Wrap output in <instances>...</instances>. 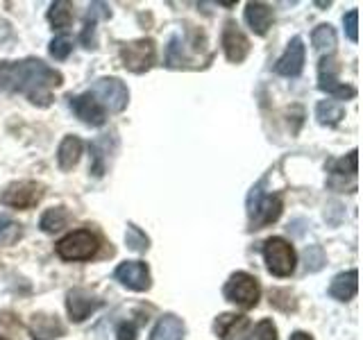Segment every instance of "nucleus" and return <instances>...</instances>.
<instances>
[{"mask_svg": "<svg viewBox=\"0 0 363 340\" xmlns=\"http://www.w3.org/2000/svg\"><path fill=\"white\" fill-rule=\"evenodd\" d=\"M325 266V252L320 245H309L304 249V270L306 272H318Z\"/></svg>", "mask_w": 363, "mask_h": 340, "instance_id": "nucleus-30", "label": "nucleus"}, {"mask_svg": "<svg viewBox=\"0 0 363 340\" xmlns=\"http://www.w3.org/2000/svg\"><path fill=\"white\" fill-rule=\"evenodd\" d=\"M357 290H359V272L357 270L340 272V275H336L332 279V283H329V295L338 302H350L357 295Z\"/></svg>", "mask_w": 363, "mask_h": 340, "instance_id": "nucleus-18", "label": "nucleus"}, {"mask_svg": "<svg viewBox=\"0 0 363 340\" xmlns=\"http://www.w3.org/2000/svg\"><path fill=\"white\" fill-rule=\"evenodd\" d=\"M184 322L182 317L173 315V313H166L159 317V322L155 324L150 340H184Z\"/></svg>", "mask_w": 363, "mask_h": 340, "instance_id": "nucleus-20", "label": "nucleus"}, {"mask_svg": "<svg viewBox=\"0 0 363 340\" xmlns=\"http://www.w3.org/2000/svg\"><path fill=\"white\" fill-rule=\"evenodd\" d=\"M28 329L32 340H55L64 336V324L60 322V317L48 313H34Z\"/></svg>", "mask_w": 363, "mask_h": 340, "instance_id": "nucleus-17", "label": "nucleus"}, {"mask_svg": "<svg viewBox=\"0 0 363 340\" xmlns=\"http://www.w3.org/2000/svg\"><path fill=\"white\" fill-rule=\"evenodd\" d=\"M48 21L55 30H66L71 28L73 23V5L66 3V0H57L48 9Z\"/></svg>", "mask_w": 363, "mask_h": 340, "instance_id": "nucleus-25", "label": "nucleus"}, {"mask_svg": "<svg viewBox=\"0 0 363 340\" xmlns=\"http://www.w3.org/2000/svg\"><path fill=\"white\" fill-rule=\"evenodd\" d=\"M318 89L338 100H350L357 96V89L338 82V62L334 57H323L318 64Z\"/></svg>", "mask_w": 363, "mask_h": 340, "instance_id": "nucleus-10", "label": "nucleus"}, {"mask_svg": "<svg viewBox=\"0 0 363 340\" xmlns=\"http://www.w3.org/2000/svg\"><path fill=\"white\" fill-rule=\"evenodd\" d=\"M113 277L134 293H145L150 288V268L143 261H125L113 270Z\"/></svg>", "mask_w": 363, "mask_h": 340, "instance_id": "nucleus-12", "label": "nucleus"}, {"mask_svg": "<svg viewBox=\"0 0 363 340\" xmlns=\"http://www.w3.org/2000/svg\"><path fill=\"white\" fill-rule=\"evenodd\" d=\"M223 295L227 302H232L241 309H255L259 304L261 298V288H259V281L257 277L247 275V272H234V275L225 281V288Z\"/></svg>", "mask_w": 363, "mask_h": 340, "instance_id": "nucleus-4", "label": "nucleus"}, {"mask_svg": "<svg viewBox=\"0 0 363 340\" xmlns=\"http://www.w3.org/2000/svg\"><path fill=\"white\" fill-rule=\"evenodd\" d=\"M284 209L281 196H272V193H264V181L252 186L247 196V218H250V230H264V227L272 225Z\"/></svg>", "mask_w": 363, "mask_h": 340, "instance_id": "nucleus-3", "label": "nucleus"}, {"mask_svg": "<svg viewBox=\"0 0 363 340\" xmlns=\"http://www.w3.org/2000/svg\"><path fill=\"white\" fill-rule=\"evenodd\" d=\"M291 340H313V338L306 334V332H293L291 334Z\"/></svg>", "mask_w": 363, "mask_h": 340, "instance_id": "nucleus-37", "label": "nucleus"}, {"mask_svg": "<svg viewBox=\"0 0 363 340\" xmlns=\"http://www.w3.org/2000/svg\"><path fill=\"white\" fill-rule=\"evenodd\" d=\"M71 50H73V41L68 37H57L50 43V55L55 57L57 62H64L66 57L71 55Z\"/></svg>", "mask_w": 363, "mask_h": 340, "instance_id": "nucleus-33", "label": "nucleus"}, {"mask_svg": "<svg viewBox=\"0 0 363 340\" xmlns=\"http://www.w3.org/2000/svg\"><path fill=\"white\" fill-rule=\"evenodd\" d=\"M68 222H71V213H68V209L66 207H52L41 215L39 225L45 234H55V232L64 230Z\"/></svg>", "mask_w": 363, "mask_h": 340, "instance_id": "nucleus-24", "label": "nucleus"}, {"mask_svg": "<svg viewBox=\"0 0 363 340\" xmlns=\"http://www.w3.org/2000/svg\"><path fill=\"white\" fill-rule=\"evenodd\" d=\"M68 105H71L75 116L84 125H91V128H100V125H105L107 120V111L98 105V100L91 94L68 96Z\"/></svg>", "mask_w": 363, "mask_h": 340, "instance_id": "nucleus-14", "label": "nucleus"}, {"mask_svg": "<svg viewBox=\"0 0 363 340\" xmlns=\"http://www.w3.org/2000/svg\"><path fill=\"white\" fill-rule=\"evenodd\" d=\"M157 57V48L152 39H136L130 43L121 45V62L128 71L141 75L145 71H150Z\"/></svg>", "mask_w": 363, "mask_h": 340, "instance_id": "nucleus-8", "label": "nucleus"}, {"mask_svg": "<svg viewBox=\"0 0 363 340\" xmlns=\"http://www.w3.org/2000/svg\"><path fill=\"white\" fill-rule=\"evenodd\" d=\"M64 77L41 60L28 57L23 62H0V91H14L28 96L37 107H48L52 102V89L62 86Z\"/></svg>", "mask_w": 363, "mask_h": 340, "instance_id": "nucleus-1", "label": "nucleus"}, {"mask_svg": "<svg viewBox=\"0 0 363 340\" xmlns=\"http://www.w3.org/2000/svg\"><path fill=\"white\" fill-rule=\"evenodd\" d=\"M43 184L39 181H14L0 191V204L11 209H32L43 200Z\"/></svg>", "mask_w": 363, "mask_h": 340, "instance_id": "nucleus-9", "label": "nucleus"}, {"mask_svg": "<svg viewBox=\"0 0 363 340\" xmlns=\"http://www.w3.org/2000/svg\"><path fill=\"white\" fill-rule=\"evenodd\" d=\"M270 304L277 306L279 311L289 313V311H295V300L289 290H272L270 293Z\"/></svg>", "mask_w": 363, "mask_h": 340, "instance_id": "nucleus-32", "label": "nucleus"}, {"mask_svg": "<svg viewBox=\"0 0 363 340\" xmlns=\"http://www.w3.org/2000/svg\"><path fill=\"white\" fill-rule=\"evenodd\" d=\"M11 39H14V30H11L9 21L0 18V43H7V41H11Z\"/></svg>", "mask_w": 363, "mask_h": 340, "instance_id": "nucleus-36", "label": "nucleus"}, {"mask_svg": "<svg viewBox=\"0 0 363 340\" xmlns=\"http://www.w3.org/2000/svg\"><path fill=\"white\" fill-rule=\"evenodd\" d=\"M118 145L116 134H102L98 136L96 141L89 143V150H91V175L94 177H102L107 173L109 168V159L113 154Z\"/></svg>", "mask_w": 363, "mask_h": 340, "instance_id": "nucleus-15", "label": "nucleus"}, {"mask_svg": "<svg viewBox=\"0 0 363 340\" xmlns=\"http://www.w3.org/2000/svg\"><path fill=\"white\" fill-rule=\"evenodd\" d=\"M245 23L255 34L264 37L272 26V9L266 3H247L245 5Z\"/></svg>", "mask_w": 363, "mask_h": 340, "instance_id": "nucleus-19", "label": "nucleus"}, {"mask_svg": "<svg viewBox=\"0 0 363 340\" xmlns=\"http://www.w3.org/2000/svg\"><path fill=\"white\" fill-rule=\"evenodd\" d=\"M313 48L320 52H332L336 48V32L332 26H318L311 34Z\"/></svg>", "mask_w": 363, "mask_h": 340, "instance_id": "nucleus-26", "label": "nucleus"}, {"mask_svg": "<svg viewBox=\"0 0 363 340\" xmlns=\"http://www.w3.org/2000/svg\"><path fill=\"white\" fill-rule=\"evenodd\" d=\"M264 259H266V268L270 275L275 277H291L295 270V249L293 245L281 236H272L264 243Z\"/></svg>", "mask_w": 363, "mask_h": 340, "instance_id": "nucleus-5", "label": "nucleus"}, {"mask_svg": "<svg viewBox=\"0 0 363 340\" xmlns=\"http://www.w3.org/2000/svg\"><path fill=\"white\" fill-rule=\"evenodd\" d=\"M189 57L184 52V43H182V39L177 37H170V43H168V50H166V66L168 68H182L186 66Z\"/></svg>", "mask_w": 363, "mask_h": 340, "instance_id": "nucleus-28", "label": "nucleus"}, {"mask_svg": "<svg viewBox=\"0 0 363 340\" xmlns=\"http://www.w3.org/2000/svg\"><path fill=\"white\" fill-rule=\"evenodd\" d=\"M116 338L118 340H136V324L134 322H121L116 329Z\"/></svg>", "mask_w": 363, "mask_h": 340, "instance_id": "nucleus-35", "label": "nucleus"}, {"mask_svg": "<svg viewBox=\"0 0 363 340\" xmlns=\"http://www.w3.org/2000/svg\"><path fill=\"white\" fill-rule=\"evenodd\" d=\"M55 249L64 261H89L98 252V238L89 230H75L66 234Z\"/></svg>", "mask_w": 363, "mask_h": 340, "instance_id": "nucleus-7", "label": "nucleus"}, {"mask_svg": "<svg viewBox=\"0 0 363 340\" xmlns=\"http://www.w3.org/2000/svg\"><path fill=\"white\" fill-rule=\"evenodd\" d=\"M89 94L98 100V105L102 109L111 111V113H121L130 102V91L118 77H100V79H96Z\"/></svg>", "mask_w": 363, "mask_h": 340, "instance_id": "nucleus-6", "label": "nucleus"}, {"mask_svg": "<svg viewBox=\"0 0 363 340\" xmlns=\"http://www.w3.org/2000/svg\"><path fill=\"white\" fill-rule=\"evenodd\" d=\"M357 150H352L347 154V159H338V162H332L329 164V173L332 175H350V177H354L357 175Z\"/></svg>", "mask_w": 363, "mask_h": 340, "instance_id": "nucleus-29", "label": "nucleus"}, {"mask_svg": "<svg viewBox=\"0 0 363 340\" xmlns=\"http://www.w3.org/2000/svg\"><path fill=\"white\" fill-rule=\"evenodd\" d=\"M109 16V9L107 5L102 3H94L89 7L86 16H84V28L82 34H79V41H82L84 48H96V26H98V18H107Z\"/></svg>", "mask_w": 363, "mask_h": 340, "instance_id": "nucleus-21", "label": "nucleus"}, {"mask_svg": "<svg viewBox=\"0 0 363 340\" xmlns=\"http://www.w3.org/2000/svg\"><path fill=\"white\" fill-rule=\"evenodd\" d=\"M213 332L223 340H277V327L272 320H261L252 324L245 315L223 313L216 317Z\"/></svg>", "mask_w": 363, "mask_h": 340, "instance_id": "nucleus-2", "label": "nucleus"}, {"mask_svg": "<svg viewBox=\"0 0 363 340\" xmlns=\"http://www.w3.org/2000/svg\"><path fill=\"white\" fill-rule=\"evenodd\" d=\"M125 243H128V247L132 249V252H147V247H150V238H147V234L141 230V227L136 225H128V232H125Z\"/></svg>", "mask_w": 363, "mask_h": 340, "instance_id": "nucleus-27", "label": "nucleus"}, {"mask_svg": "<svg viewBox=\"0 0 363 340\" xmlns=\"http://www.w3.org/2000/svg\"><path fill=\"white\" fill-rule=\"evenodd\" d=\"M220 43H223L225 57L232 64H241L245 57L250 55V39L245 37L243 30L238 28L234 21H225Z\"/></svg>", "mask_w": 363, "mask_h": 340, "instance_id": "nucleus-13", "label": "nucleus"}, {"mask_svg": "<svg viewBox=\"0 0 363 340\" xmlns=\"http://www.w3.org/2000/svg\"><path fill=\"white\" fill-rule=\"evenodd\" d=\"M0 340H5V338H3V336H0Z\"/></svg>", "mask_w": 363, "mask_h": 340, "instance_id": "nucleus-38", "label": "nucleus"}, {"mask_svg": "<svg viewBox=\"0 0 363 340\" xmlns=\"http://www.w3.org/2000/svg\"><path fill=\"white\" fill-rule=\"evenodd\" d=\"M102 306V300L86 288H73L66 295V311L73 322H84L91 313H96Z\"/></svg>", "mask_w": 363, "mask_h": 340, "instance_id": "nucleus-11", "label": "nucleus"}, {"mask_svg": "<svg viewBox=\"0 0 363 340\" xmlns=\"http://www.w3.org/2000/svg\"><path fill=\"white\" fill-rule=\"evenodd\" d=\"M21 236V225L14 222L7 215H0V241L3 243H14Z\"/></svg>", "mask_w": 363, "mask_h": 340, "instance_id": "nucleus-31", "label": "nucleus"}, {"mask_svg": "<svg viewBox=\"0 0 363 340\" xmlns=\"http://www.w3.org/2000/svg\"><path fill=\"white\" fill-rule=\"evenodd\" d=\"M306 62V48H304V41L300 37H293L289 48L284 50V55L277 60L275 64V73L284 75V77H298L304 68Z\"/></svg>", "mask_w": 363, "mask_h": 340, "instance_id": "nucleus-16", "label": "nucleus"}, {"mask_svg": "<svg viewBox=\"0 0 363 340\" xmlns=\"http://www.w3.org/2000/svg\"><path fill=\"white\" fill-rule=\"evenodd\" d=\"M345 116V109L343 105H338L336 100H323L318 102L315 107V118L320 125H327V128H334V125H338L340 120H343Z\"/></svg>", "mask_w": 363, "mask_h": 340, "instance_id": "nucleus-23", "label": "nucleus"}, {"mask_svg": "<svg viewBox=\"0 0 363 340\" xmlns=\"http://www.w3.org/2000/svg\"><path fill=\"white\" fill-rule=\"evenodd\" d=\"M82 147H84V143L79 141V136H73V134L64 136V141L60 143V147H57V164H60V168L71 170L79 162Z\"/></svg>", "mask_w": 363, "mask_h": 340, "instance_id": "nucleus-22", "label": "nucleus"}, {"mask_svg": "<svg viewBox=\"0 0 363 340\" xmlns=\"http://www.w3.org/2000/svg\"><path fill=\"white\" fill-rule=\"evenodd\" d=\"M343 26H345V34L350 41H359V11L352 9L343 16Z\"/></svg>", "mask_w": 363, "mask_h": 340, "instance_id": "nucleus-34", "label": "nucleus"}]
</instances>
